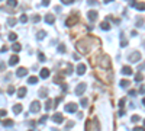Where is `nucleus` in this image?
Listing matches in <instances>:
<instances>
[{
	"label": "nucleus",
	"instance_id": "nucleus-8",
	"mask_svg": "<svg viewBox=\"0 0 145 131\" xmlns=\"http://www.w3.org/2000/svg\"><path fill=\"white\" fill-rule=\"evenodd\" d=\"M41 109V103H39V100H33L32 103H31V112H38Z\"/></svg>",
	"mask_w": 145,
	"mask_h": 131
},
{
	"label": "nucleus",
	"instance_id": "nucleus-23",
	"mask_svg": "<svg viewBox=\"0 0 145 131\" xmlns=\"http://www.w3.org/2000/svg\"><path fill=\"white\" fill-rule=\"evenodd\" d=\"M122 87H128V86H131V82H129L128 79H123V80H120V83H119Z\"/></svg>",
	"mask_w": 145,
	"mask_h": 131
},
{
	"label": "nucleus",
	"instance_id": "nucleus-47",
	"mask_svg": "<svg viewBox=\"0 0 145 131\" xmlns=\"http://www.w3.org/2000/svg\"><path fill=\"white\" fill-rule=\"evenodd\" d=\"M51 0H42V6H48Z\"/></svg>",
	"mask_w": 145,
	"mask_h": 131
},
{
	"label": "nucleus",
	"instance_id": "nucleus-40",
	"mask_svg": "<svg viewBox=\"0 0 145 131\" xmlns=\"http://www.w3.org/2000/svg\"><path fill=\"white\" fill-rule=\"evenodd\" d=\"M58 51H60V52H65V45L64 44H60V45H58Z\"/></svg>",
	"mask_w": 145,
	"mask_h": 131
},
{
	"label": "nucleus",
	"instance_id": "nucleus-49",
	"mask_svg": "<svg viewBox=\"0 0 145 131\" xmlns=\"http://www.w3.org/2000/svg\"><path fill=\"white\" fill-rule=\"evenodd\" d=\"M133 131H144V127H135Z\"/></svg>",
	"mask_w": 145,
	"mask_h": 131
},
{
	"label": "nucleus",
	"instance_id": "nucleus-14",
	"mask_svg": "<svg viewBox=\"0 0 145 131\" xmlns=\"http://www.w3.org/2000/svg\"><path fill=\"white\" fill-rule=\"evenodd\" d=\"M26 92H28V90H26V87H25V86L19 87V90H17V98L22 99L23 96H25V95H26Z\"/></svg>",
	"mask_w": 145,
	"mask_h": 131
},
{
	"label": "nucleus",
	"instance_id": "nucleus-6",
	"mask_svg": "<svg viewBox=\"0 0 145 131\" xmlns=\"http://www.w3.org/2000/svg\"><path fill=\"white\" fill-rule=\"evenodd\" d=\"M84 90H86V83H80V84H77V87H76V95L77 96H81L83 93H84Z\"/></svg>",
	"mask_w": 145,
	"mask_h": 131
},
{
	"label": "nucleus",
	"instance_id": "nucleus-24",
	"mask_svg": "<svg viewBox=\"0 0 145 131\" xmlns=\"http://www.w3.org/2000/svg\"><path fill=\"white\" fill-rule=\"evenodd\" d=\"M6 1H7L9 7H16L17 6V0H6Z\"/></svg>",
	"mask_w": 145,
	"mask_h": 131
},
{
	"label": "nucleus",
	"instance_id": "nucleus-15",
	"mask_svg": "<svg viewBox=\"0 0 145 131\" xmlns=\"http://www.w3.org/2000/svg\"><path fill=\"white\" fill-rule=\"evenodd\" d=\"M45 22H47L48 25H52V23L55 22V16H54L52 13H48V15L45 16Z\"/></svg>",
	"mask_w": 145,
	"mask_h": 131
},
{
	"label": "nucleus",
	"instance_id": "nucleus-4",
	"mask_svg": "<svg viewBox=\"0 0 145 131\" xmlns=\"http://www.w3.org/2000/svg\"><path fill=\"white\" fill-rule=\"evenodd\" d=\"M77 108H79V105H77V103H74V102H70V103H67V105H65V111H67V112H70V114L77 112Z\"/></svg>",
	"mask_w": 145,
	"mask_h": 131
},
{
	"label": "nucleus",
	"instance_id": "nucleus-16",
	"mask_svg": "<svg viewBox=\"0 0 145 131\" xmlns=\"http://www.w3.org/2000/svg\"><path fill=\"white\" fill-rule=\"evenodd\" d=\"M87 16H89V20L94 22V20L97 19V12H96V10H90V12L87 13Z\"/></svg>",
	"mask_w": 145,
	"mask_h": 131
},
{
	"label": "nucleus",
	"instance_id": "nucleus-9",
	"mask_svg": "<svg viewBox=\"0 0 145 131\" xmlns=\"http://www.w3.org/2000/svg\"><path fill=\"white\" fill-rule=\"evenodd\" d=\"M26 74H28V68H26V67H19L16 70L17 77H23V76H26Z\"/></svg>",
	"mask_w": 145,
	"mask_h": 131
},
{
	"label": "nucleus",
	"instance_id": "nucleus-38",
	"mask_svg": "<svg viewBox=\"0 0 145 131\" xmlns=\"http://www.w3.org/2000/svg\"><path fill=\"white\" fill-rule=\"evenodd\" d=\"M125 102H126V99H125V98H122L120 100H119V108H120V109L123 108V105H125Z\"/></svg>",
	"mask_w": 145,
	"mask_h": 131
},
{
	"label": "nucleus",
	"instance_id": "nucleus-37",
	"mask_svg": "<svg viewBox=\"0 0 145 131\" xmlns=\"http://www.w3.org/2000/svg\"><path fill=\"white\" fill-rule=\"evenodd\" d=\"M135 6H136V7H138V9H139V10H141V12H142V10H144V9H145L144 3H136V4H135Z\"/></svg>",
	"mask_w": 145,
	"mask_h": 131
},
{
	"label": "nucleus",
	"instance_id": "nucleus-27",
	"mask_svg": "<svg viewBox=\"0 0 145 131\" xmlns=\"http://www.w3.org/2000/svg\"><path fill=\"white\" fill-rule=\"evenodd\" d=\"M16 19H15V17H9V19H7V23H9V25H10V26H15V25H16Z\"/></svg>",
	"mask_w": 145,
	"mask_h": 131
},
{
	"label": "nucleus",
	"instance_id": "nucleus-53",
	"mask_svg": "<svg viewBox=\"0 0 145 131\" xmlns=\"http://www.w3.org/2000/svg\"><path fill=\"white\" fill-rule=\"evenodd\" d=\"M0 70H4V64H1V63H0Z\"/></svg>",
	"mask_w": 145,
	"mask_h": 131
},
{
	"label": "nucleus",
	"instance_id": "nucleus-12",
	"mask_svg": "<svg viewBox=\"0 0 145 131\" xmlns=\"http://www.w3.org/2000/svg\"><path fill=\"white\" fill-rule=\"evenodd\" d=\"M41 79H47V77H49V68H47V67H44V68H41Z\"/></svg>",
	"mask_w": 145,
	"mask_h": 131
},
{
	"label": "nucleus",
	"instance_id": "nucleus-18",
	"mask_svg": "<svg viewBox=\"0 0 145 131\" xmlns=\"http://www.w3.org/2000/svg\"><path fill=\"white\" fill-rule=\"evenodd\" d=\"M22 109H23V108H22V105H20V103H16V105L13 106V112H15V114H20V112H22Z\"/></svg>",
	"mask_w": 145,
	"mask_h": 131
},
{
	"label": "nucleus",
	"instance_id": "nucleus-7",
	"mask_svg": "<svg viewBox=\"0 0 145 131\" xmlns=\"http://www.w3.org/2000/svg\"><path fill=\"white\" fill-rule=\"evenodd\" d=\"M52 121H54L55 124H63V121H64V116H63V114L57 112V114L52 115Z\"/></svg>",
	"mask_w": 145,
	"mask_h": 131
},
{
	"label": "nucleus",
	"instance_id": "nucleus-41",
	"mask_svg": "<svg viewBox=\"0 0 145 131\" xmlns=\"http://www.w3.org/2000/svg\"><path fill=\"white\" fill-rule=\"evenodd\" d=\"M61 100H63V98H61V96H58V98H55V100H54V105H55V106H58V103H60Z\"/></svg>",
	"mask_w": 145,
	"mask_h": 131
},
{
	"label": "nucleus",
	"instance_id": "nucleus-39",
	"mask_svg": "<svg viewBox=\"0 0 145 131\" xmlns=\"http://www.w3.org/2000/svg\"><path fill=\"white\" fill-rule=\"evenodd\" d=\"M87 103H89V99H87V98L81 99V106H87Z\"/></svg>",
	"mask_w": 145,
	"mask_h": 131
},
{
	"label": "nucleus",
	"instance_id": "nucleus-48",
	"mask_svg": "<svg viewBox=\"0 0 145 131\" xmlns=\"http://www.w3.org/2000/svg\"><path fill=\"white\" fill-rule=\"evenodd\" d=\"M6 114H7V112H6V109H0V116H4Z\"/></svg>",
	"mask_w": 145,
	"mask_h": 131
},
{
	"label": "nucleus",
	"instance_id": "nucleus-45",
	"mask_svg": "<svg viewBox=\"0 0 145 131\" xmlns=\"http://www.w3.org/2000/svg\"><path fill=\"white\" fill-rule=\"evenodd\" d=\"M107 19H110V20H113L115 23H119V22H120V20H119L118 17H112V16H109V17H107Z\"/></svg>",
	"mask_w": 145,
	"mask_h": 131
},
{
	"label": "nucleus",
	"instance_id": "nucleus-32",
	"mask_svg": "<svg viewBox=\"0 0 145 131\" xmlns=\"http://www.w3.org/2000/svg\"><path fill=\"white\" fill-rule=\"evenodd\" d=\"M16 38H17V35L15 32H10V33H9V39H10V41H16Z\"/></svg>",
	"mask_w": 145,
	"mask_h": 131
},
{
	"label": "nucleus",
	"instance_id": "nucleus-20",
	"mask_svg": "<svg viewBox=\"0 0 145 131\" xmlns=\"http://www.w3.org/2000/svg\"><path fill=\"white\" fill-rule=\"evenodd\" d=\"M47 95H48V90H47V87H42V89L39 90V98H47Z\"/></svg>",
	"mask_w": 145,
	"mask_h": 131
},
{
	"label": "nucleus",
	"instance_id": "nucleus-2",
	"mask_svg": "<svg viewBox=\"0 0 145 131\" xmlns=\"http://www.w3.org/2000/svg\"><path fill=\"white\" fill-rule=\"evenodd\" d=\"M100 66H102L103 68L110 70V58H109L107 54H102V55H100Z\"/></svg>",
	"mask_w": 145,
	"mask_h": 131
},
{
	"label": "nucleus",
	"instance_id": "nucleus-34",
	"mask_svg": "<svg viewBox=\"0 0 145 131\" xmlns=\"http://www.w3.org/2000/svg\"><path fill=\"white\" fill-rule=\"evenodd\" d=\"M19 20H20L22 23H25V22H28V16H26V15H20V17H19Z\"/></svg>",
	"mask_w": 145,
	"mask_h": 131
},
{
	"label": "nucleus",
	"instance_id": "nucleus-35",
	"mask_svg": "<svg viewBox=\"0 0 145 131\" xmlns=\"http://www.w3.org/2000/svg\"><path fill=\"white\" fill-rule=\"evenodd\" d=\"M7 93H9V95H13V93H15V86H12V84H10V86H9V89H7Z\"/></svg>",
	"mask_w": 145,
	"mask_h": 131
},
{
	"label": "nucleus",
	"instance_id": "nucleus-31",
	"mask_svg": "<svg viewBox=\"0 0 145 131\" xmlns=\"http://www.w3.org/2000/svg\"><path fill=\"white\" fill-rule=\"evenodd\" d=\"M131 121H132V122H138V121H141V116H139V115H132Z\"/></svg>",
	"mask_w": 145,
	"mask_h": 131
},
{
	"label": "nucleus",
	"instance_id": "nucleus-13",
	"mask_svg": "<svg viewBox=\"0 0 145 131\" xmlns=\"http://www.w3.org/2000/svg\"><path fill=\"white\" fill-rule=\"evenodd\" d=\"M86 73V64L84 63H80V64L77 66V74H84Z\"/></svg>",
	"mask_w": 145,
	"mask_h": 131
},
{
	"label": "nucleus",
	"instance_id": "nucleus-51",
	"mask_svg": "<svg viewBox=\"0 0 145 131\" xmlns=\"http://www.w3.org/2000/svg\"><path fill=\"white\" fill-rule=\"evenodd\" d=\"M139 93H141V95H144V86H141V87H139Z\"/></svg>",
	"mask_w": 145,
	"mask_h": 131
},
{
	"label": "nucleus",
	"instance_id": "nucleus-1",
	"mask_svg": "<svg viewBox=\"0 0 145 131\" xmlns=\"http://www.w3.org/2000/svg\"><path fill=\"white\" fill-rule=\"evenodd\" d=\"M89 44H90V38H84V39H81L77 42V49L83 52V54H87L89 51H90V47H89Z\"/></svg>",
	"mask_w": 145,
	"mask_h": 131
},
{
	"label": "nucleus",
	"instance_id": "nucleus-54",
	"mask_svg": "<svg viewBox=\"0 0 145 131\" xmlns=\"http://www.w3.org/2000/svg\"><path fill=\"white\" fill-rule=\"evenodd\" d=\"M105 3H110V1H113V0H103Z\"/></svg>",
	"mask_w": 145,
	"mask_h": 131
},
{
	"label": "nucleus",
	"instance_id": "nucleus-30",
	"mask_svg": "<svg viewBox=\"0 0 145 131\" xmlns=\"http://www.w3.org/2000/svg\"><path fill=\"white\" fill-rule=\"evenodd\" d=\"M38 58H39V61H45L47 60V57H45L44 52H38Z\"/></svg>",
	"mask_w": 145,
	"mask_h": 131
},
{
	"label": "nucleus",
	"instance_id": "nucleus-25",
	"mask_svg": "<svg viewBox=\"0 0 145 131\" xmlns=\"http://www.w3.org/2000/svg\"><path fill=\"white\" fill-rule=\"evenodd\" d=\"M1 124H3L4 127H12V125H13V121H12V119H4Z\"/></svg>",
	"mask_w": 145,
	"mask_h": 131
},
{
	"label": "nucleus",
	"instance_id": "nucleus-21",
	"mask_svg": "<svg viewBox=\"0 0 145 131\" xmlns=\"http://www.w3.org/2000/svg\"><path fill=\"white\" fill-rule=\"evenodd\" d=\"M63 80H64V76H63V74H57V76L54 77V82L55 83H63Z\"/></svg>",
	"mask_w": 145,
	"mask_h": 131
},
{
	"label": "nucleus",
	"instance_id": "nucleus-26",
	"mask_svg": "<svg viewBox=\"0 0 145 131\" xmlns=\"http://www.w3.org/2000/svg\"><path fill=\"white\" fill-rule=\"evenodd\" d=\"M45 36H47V32H45V31H39L38 35H36V38H38V39H44Z\"/></svg>",
	"mask_w": 145,
	"mask_h": 131
},
{
	"label": "nucleus",
	"instance_id": "nucleus-36",
	"mask_svg": "<svg viewBox=\"0 0 145 131\" xmlns=\"http://www.w3.org/2000/svg\"><path fill=\"white\" fill-rule=\"evenodd\" d=\"M39 20H41V17H39V15H35V16L32 17V22H33V23H38Z\"/></svg>",
	"mask_w": 145,
	"mask_h": 131
},
{
	"label": "nucleus",
	"instance_id": "nucleus-43",
	"mask_svg": "<svg viewBox=\"0 0 145 131\" xmlns=\"http://www.w3.org/2000/svg\"><path fill=\"white\" fill-rule=\"evenodd\" d=\"M87 4H90V6H96L97 0H87Z\"/></svg>",
	"mask_w": 145,
	"mask_h": 131
},
{
	"label": "nucleus",
	"instance_id": "nucleus-42",
	"mask_svg": "<svg viewBox=\"0 0 145 131\" xmlns=\"http://www.w3.org/2000/svg\"><path fill=\"white\" fill-rule=\"evenodd\" d=\"M47 121H48V115H44V116H41V119H39V122H42V124L47 122Z\"/></svg>",
	"mask_w": 145,
	"mask_h": 131
},
{
	"label": "nucleus",
	"instance_id": "nucleus-22",
	"mask_svg": "<svg viewBox=\"0 0 145 131\" xmlns=\"http://www.w3.org/2000/svg\"><path fill=\"white\" fill-rule=\"evenodd\" d=\"M28 83H29V84H36V83H38V77H36V76H31V77L28 79Z\"/></svg>",
	"mask_w": 145,
	"mask_h": 131
},
{
	"label": "nucleus",
	"instance_id": "nucleus-46",
	"mask_svg": "<svg viewBox=\"0 0 145 131\" xmlns=\"http://www.w3.org/2000/svg\"><path fill=\"white\" fill-rule=\"evenodd\" d=\"M129 95H131V96H135V95H136V90L131 89V90H129Z\"/></svg>",
	"mask_w": 145,
	"mask_h": 131
},
{
	"label": "nucleus",
	"instance_id": "nucleus-10",
	"mask_svg": "<svg viewBox=\"0 0 145 131\" xmlns=\"http://www.w3.org/2000/svg\"><path fill=\"white\" fill-rule=\"evenodd\" d=\"M120 73H122L123 76H131V74H132V67H129V66H123V67H122V70H120Z\"/></svg>",
	"mask_w": 145,
	"mask_h": 131
},
{
	"label": "nucleus",
	"instance_id": "nucleus-52",
	"mask_svg": "<svg viewBox=\"0 0 145 131\" xmlns=\"http://www.w3.org/2000/svg\"><path fill=\"white\" fill-rule=\"evenodd\" d=\"M6 51H7V47H6V45H4V47H1V52H6Z\"/></svg>",
	"mask_w": 145,
	"mask_h": 131
},
{
	"label": "nucleus",
	"instance_id": "nucleus-44",
	"mask_svg": "<svg viewBox=\"0 0 145 131\" xmlns=\"http://www.w3.org/2000/svg\"><path fill=\"white\" fill-rule=\"evenodd\" d=\"M61 3H64V4H71V3H74V0H61Z\"/></svg>",
	"mask_w": 145,
	"mask_h": 131
},
{
	"label": "nucleus",
	"instance_id": "nucleus-11",
	"mask_svg": "<svg viewBox=\"0 0 145 131\" xmlns=\"http://www.w3.org/2000/svg\"><path fill=\"white\" fill-rule=\"evenodd\" d=\"M19 63V57H17L16 54H13L10 58H9V66H16Z\"/></svg>",
	"mask_w": 145,
	"mask_h": 131
},
{
	"label": "nucleus",
	"instance_id": "nucleus-17",
	"mask_svg": "<svg viewBox=\"0 0 145 131\" xmlns=\"http://www.w3.org/2000/svg\"><path fill=\"white\" fill-rule=\"evenodd\" d=\"M100 28H102L103 31H109V29H110V25H109L107 20H103V22L100 23Z\"/></svg>",
	"mask_w": 145,
	"mask_h": 131
},
{
	"label": "nucleus",
	"instance_id": "nucleus-3",
	"mask_svg": "<svg viewBox=\"0 0 145 131\" xmlns=\"http://www.w3.org/2000/svg\"><path fill=\"white\" fill-rule=\"evenodd\" d=\"M139 60H141V54H139V51H132V52L128 55V61L129 63H138Z\"/></svg>",
	"mask_w": 145,
	"mask_h": 131
},
{
	"label": "nucleus",
	"instance_id": "nucleus-5",
	"mask_svg": "<svg viewBox=\"0 0 145 131\" xmlns=\"http://www.w3.org/2000/svg\"><path fill=\"white\" fill-rule=\"evenodd\" d=\"M77 22H79V16H77V15H73V16H70L65 20V25H67L68 28H71V26H74Z\"/></svg>",
	"mask_w": 145,
	"mask_h": 131
},
{
	"label": "nucleus",
	"instance_id": "nucleus-28",
	"mask_svg": "<svg viewBox=\"0 0 145 131\" xmlns=\"http://www.w3.org/2000/svg\"><path fill=\"white\" fill-rule=\"evenodd\" d=\"M51 106H52V100H51V99H47V102H45V109L49 111V109H51Z\"/></svg>",
	"mask_w": 145,
	"mask_h": 131
},
{
	"label": "nucleus",
	"instance_id": "nucleus-33",
	"mask_svg": "<svg viewBox=\"0 0 145 131\" xmlns=\"http://www.w3.org/2000/svg\"><path fill=\"white\" fill-rule=\"evenodd\" d=\"M128 45V41L125 39V36L122 35V39H120V47H126Z\"/></svg>",
	"mask_w": 145,
	"mask_h": 131
},
{
	"label": "nucleus",
	"instance_id": "nucleus-50",
	"mask_svg": "<svg viewBox=\"0 0 145 131\" xmlns=\"http://www.w3.org/2000/svg\"><path fill=\"white\" fill-rule=\"evenodd\" d=\"M129 4H131V6H135V4H136V1H135V0H129Z\"/></svg>",
	"mask_w": 145,
	"mask_h": 131
},
{
	"label": "nucleus",
	"instance_id": "nucleus-29",
	"mask_svg": "<svg viewBox=\"0 0 145 131\" xmlns=\"http://www.w3.org/2000/svg\"><path fill=\"white\" fill-rule=\"evenodd\" d=\"M135 80H136V82H142V80H144V74H142V73H138V74L135 76Z\"/></svg>",
	"mask_w": 145,
	"mask_h": 131
},
{
	"label": "nucleus",
	"instance_id": "nucleus-19",
	"mask_svg": "<svg viewBox=\"0 0 145 131\" xmlns=\"http://www.w3.org/2000/svg\"><path fill=\"white\" fill-rule=\"evenodd\" d=\"M22 49V45L19 44V42H15L13 45H12V51H15V52H19Z\"/></svg>",
	"mask_w": 145,
	"mask_h": 131
}]
</instances>
